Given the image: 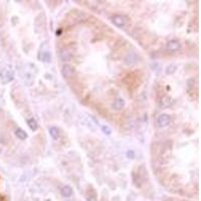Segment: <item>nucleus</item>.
<instances>
[{
    "instance_id": "obj_12",
    "label": "nucleus",
    "mask_w": 201,
    "mask_h": 201,
    "mask_svg": "<svg viewBox=\"0 0 201 201\" xmlns=\"http://www.w3.org/2000/svg\"><path fill=\"white\" fill-rule=\"evenodd\" d=\"M102 130H103V132H104L105 134H107V135H110V134L112 133V130H111V128L108 127V126H106V125L103 126Z\"/></svg>"
},
{
    "instance_id": "obj_11",
    "label": "nucleus",
    "mask_w": 201,
    "mask_h": 201,
    "mask_svg": "<svg viewBox=\"0 0 201 201\" xmlns=\"http://www.w3.org/2000/svg\"><path fill=\"white\" fill-rule=\"evenodd\" d=\"M176 68H177V66H175V64H170V66H167V69H166V74H173L175 71H176Z\"/></svg>"
},
{
    "instance_id": "obj_2",
    "label": "nucleus",
    "mask_w": 201,
    "mask_h": 201,
    "mask_svg": "<svg viewBox=\"0 0 201 201\" xmlns=\"http://www.w3.org/2000/svg\"><path fill=\"white\" fill-rule=\"evenodd\" d=\"M112 21L116 25V26L120 27V28L124 27V26H125V24H126L125 17H124L123 15H120V14L113 15V16H112Z\"/></svg>"
},
{
    "instance_id": "obj_8",
    "label": "nucleus",
    "mask_w": 201,
    "mask_h": 201,
    "mask_svg": "<svg viewBox=\"0 0 201 201\" xmlns=\"http://www.w3.org/2000/svg\"><path fill=\"white\" fill-rule=\"evenodd\" d=\"M50 134L53 140H56V139L60 138V131H58V129L55 127H52L50 129Z\"/></svg>"
},
{
    "instance_id": "obj_4",
    "label": "nucleus",
    "mask_w": 201,
    "mask_h": 201,
    "mask_svg": "<svg viewBox=\"0 0 201 201\" xmlns=\"http://www.w3.org/2000/svg\"><path fill=\"white\" fill-rule=\"evenodd\" d=\"M74 68L71 66H68V64H64L63 66V68H61V74H63V76L66 79L71 78V76H74Z\"/></svg>"
},
{
    "instance_id": "obj_5",
    "label": "nucleus",
    "mask_w": 201,
    "mask_h": 201,
    "mask_svg": "<svg viewBox=\"0 0 201 201\" xmlns=\"http://www.w3.org/2000/svg\"><path fill=\"white\" fill-rule=\"evenodd\" d=\"M166 47L167 50L170 51H177L181 48V44H180V42L177 40H170L167 42Z\"/></svg>"
},
{
    "instance_id": "obj_6",
    "label": "nucleus",
    "mask_w": 201,
    "mask_h": 201,
    "mask_svg": "<svg viewBox=\"0 0 201 201\" xmlns=\"http://www.w3.org/2000/svg\"><path fill=\"white\" fill-rule=\"evenodd\" d=\"M113 107H114L116 110H122L123 108L125 107V100H124V99H122V98H118V99L115 100Z\"/></svg>"
},
{
    "instance_id": "obj_10",
    "label": "nucleus",
    "mask_w": 201,
    "mask_h": 201,
    "mask_svg": "<svg viewBox=\"0 0 201 201\" xmlns=\"http://www.w3.org/2000/svg\"><path fill=\"white\" fill-rule=\"evenodd\" d=\"M27 125H28V127H29L30 129H31L32 131H35L37 129V123H36V121H35L34 119H29L27 121Z\"/></svg>"
},
{
    "instance_id": "obj_3",
    "label": "nucleus",
    "mask_w": 201,
    "mask_h": 201,
    "mask_svg": "<svg viewBox=\"0 0 201 201\" xmlns=\"http://www.w3.org/2000/svg\"><path fill=\"white\" fill-rule=\"evenodd\" d=\"M157 124H158V126H159V127H161V128L167 127V126H168L169 124H170V117H169V115H167V114H161L158 117V119H157Z\"/></svg>"
},
{
    "instance_id": "obj_7",
    "label": "nucleus",
    "mask_w": 201,
    "mask_h": 201,
    "mask_svg": "<svg viewBox=\"0 0 201 201\" xmlns=\"http://www.w3.org/2000/svg\"><path fill=\"white\" fill-rule=\"evenodd\" d=\"M60 193L63 197H71V194H73V189H71V186H64L61 188Z\"/></svg>"
},
{
    "instance_id": "obj_13",
    "label": "nucleus",
    "mask_w": 201,
    "mask_h": 201,
    "mask_svg": "<svg viewBox=\"0 0 201 201\" xmlns=\"http://www.w3.org/2000/svg\"><path fill=\"white\" fill-rule=\"evenodd\" d=\"M127 156L130 157V158H134V152L133 151H129L127 153Z\"/></svg>"
},
{
    "instance_id": "obj_9",
    "label": "nucleus",
    "mask_w": 201,
    "mask_h": 201,
    "mask_svg": "<svg viewBox=\"0 0 201 201\" xmlns=\"http://www.w3.org/2000/svg\"><path fill=\"white\" fill-rule=\"evenodd\" d=\"M15 135H16V137L20 139V140H24V139L27 138V134L25 133L22 129H17V130L15 131Z\"/></svg>"
},
{
    "instance_id": "obj_1",
    "label": "nucleus",
    "mask_w": 201,
    "mask_h": 201,
    "mask_svg": "<svg viewBox=\"0 0 201 201\" xmlns=\"http://www.w3.org/2000/svg\"><path fill=\"white\" fill-rule=\"evenodd\" d=\"M14 78L13 71L10 68H3L0 71V79L3 84H7V82H11Z\"/></svg>"
}]
</instances>
